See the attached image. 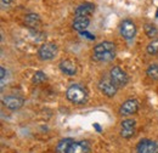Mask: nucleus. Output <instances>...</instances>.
<instances>
[{
    "mask_svg": "<svg viewBox=\"0 0 158 153\" xmlns=\"http://www.w3.org/2000/svg\"><path fill=\"white\" fill-rule=\"evenodd\" d=\"M93 57L98 62H110L116 57V45L111 41L99 43L93 50Z\"/></svg>",
    "mask_w": 158,
    "mask_h": 153,
    "instance_id": "nucleus-1",
    "label": "nucleus"
},
{
    "mask_svg": "<svg viewBox=\"0 0 158 153\" xmlns=\"http://www.w3.org/2000/svg\"><path fill=\"white\" fill-rule=\"evenodd\" d=\"M24 22L29 28H37L40 24V17L37 14H28L24 19Z\"/></svg>",
    "mask_w": 158,
    "mask_h": 153,
    "instance_id": "nucleus-16",
    "label": "nucleus"
},
{
    "mask_svg": "<svg viewBox=\"0 0 158 153\" xmlns=\"http://www.w3.org/2000/svg\"><path fill=\"white\" fill-rule=\"evenodd\" d=\"M2 103H4V106L7 107L9 110H11V111H17V110H20L21 107L23 106L24 100H23L22 97H20V96L9 95V96H6V97H4Z\"/></svg>",
    "mask_w": 158,
    "mask_h": 153,
    "instance_id": "nucleus-11",
    "label": "nucleus"
},
{
    "mask_svg": "<svg viewBox=\"0 0 158 153\" xmlns=\"http://www.w3.org/2000/svg\"><path fill=\"white\" fill-rule=\"evenodd\" d=\"M120 35L125 40H131L136 35V26L130 19H124L119 26Z\"/></svg>",
    "mask_w": 158,
    "mask_h": 153,
    "instance_id": "nucleus-5",
    "label": "nucleus"
},
{
    "mask_svg": "<svg viewBox=\"0 0 158 153\" xmlns=\"http://www.w3.org/2000/svg\"><path fill=\"white\" fill-rule=\"evenodd\" d=\"M57 54V45L54 43H45L38 50V56L43 61H49L56 56Z\"/></svg>",
    "mask_w": 158,
    "mask_h": 153,
    "instance_id": "nucleus-4",
    "label": "nucleus"
},
{
    "mask_svg": "<svg viewBox=\"0 0 158 153\" xmlns=\"http://www.w3.org/2000/svg\"><path fill=\"white\" fill-rule=\"evenodd\" d=\"M90 152V145L86 141H74L67 153H89Z\"/></svg>",
    "mask_w": 158,
    "mask_h": 153,
    "instance_id": "nucleus-13",
    "label": "nucleus"
},
{
    "mask_svg": "<svg viewBox=\"0 0 158 153\" xmlns=\"http://www.w3.org/2000/svg\"><path fill=\"white\" fill-rule=\"evenodd\" d=\"M95 11V5L93 2H83L78 5L74 10L76 17H86L89 19Z\"/></svg>",
    "mask_w": 158,
    "mask_h": 153,
    "instance_id": "nucleus-10",
    "label": "nucleus"
},
{
    "mask_svg": "<svg viewBox=\"0 0 158 153\" xmlns=\"http://www.w3.org/2000/svg\"><path fill=\"white\" fill-rule=\"evenodd\" d=\"M45 80H46V74H45L44 72H41V71L35 72L33 78H32V81H33L34 84H41V83L45 81Z\"/></svg>",
    "mask_w": 158,
    "mask_h": 153,
    "instance_id": "nucleus-20",
    "label": "nucleus"
},
{
    "mask_svg": "<svg viewBox=\"0 0 158 153\" xmlns=\"http://www.w3.org/2000/svg\"><path fill=\"white\" fill-rule=\"evenodd\" d=\"M146 51L148 55H152V56H156L158 55V38L152 39L147 46H146Z\"/></svg>",
    "mask_w": 158,
    "mask_h": 153,
    "instance_id": "nucleus-17",
    "label": "nucleus"
},
{
    "mask_svg": "<svg viewBox=\"0 0 158 153\" xmlns=\"http://www.w3.org/2000/svg\"><path fill=\"white\" fill-rule=\"evenodd\" d=\"M143 31H145V33H146V35L148 38H153L158 34L157 27L155 24H152V23H146L145 27H143Z\"/></svg>",
    "mask_w": 158,
    "mask_h": 153,
    "instance_id": "nucleus-19",
    "label": "nucleus"
},
{
    "mask_svg": "<svg viewBox=\"0 0 158 153\" xmlns=\"http://www.w3.org/2000/svg\"><path fill=\"white\" fill-rule=\"evenodd\" d=\"M73 142H74V140L71 139V137L61 140L59 143H57V146H56V151H57V153H67L68 148H69V146H71Z\"/></svg>",
    "mask_w": 158,
    "mask_h": 153,
    "instance_id": "nucleus-15",
    "label": "nucleus"
},
{
    "mask_svg": "<svg viewBox=\"0 0 158 153\" xmlns=\"http://www.w3.org/2000/svg\"><path fill=\"white\" fill-rule=\"evenodd\" d=\"M136 122L134 119H125L120 124V135L124 139H130L135 134Z\"/></svg>",
    "mask_w": 158,
    "mask_h": 153,
    "instance_id": "nucleus-8",
    "label": "nucleus"
},
{
    "mask_svg": "<svg viewBox=\"0 0 158 153\" xmlns=\"http://www.w3.org/2000/svg\"><path fill=\"white\" fill-rule=\"evenodd\" d=\"M146 74L150 76L152 80H158V63H152L147 67Z\"/></svg>",
    "mask_w": 158,
    "mask_h": 153,
    "instance_id": "nucleus-18",
    "label": "nucleus"
},
{
    "mask_svg": "<svg viewBox=\"0 0 158 153\" xmlns=\"http://www.w3.org/2000/svg\"><path fill=\"white\" fill-rule=\"evenodd\" d=\"M99 89L100 91L107 97H113L117 94V90H118V88L114 85V83L108 78H103L100 80Z\"/></svg>",
    "mask_w": 158,
    "mask_h": 153,
    "instance_id": "nucleus-7",
    "label": "nucleus"
},
{
    "mask_svg": "<svg viewBox=\"0 0 158 153\" xmlns=\"http://www.w3.org/2000/svg\"><path fill=\"white\" fill-rule=\"evenodd\" d=\"M89 24H90V19H86V17H76L74 21H73V23H72L73 28L76 31L80 32V33L84 32L89 27Z\"/></svg>",
    "mask_w": 158,
    "mask_h": 153,
    "instance_id": "nucleus-14",
    "label": "nucleus"
},
{
    "mask_svg": "<svg viewBox=\"0 0 158 153\" xmlns=\"http://www.w3.org/2000/svg\"><path fill=\"white\" fill-rule=\"evenodd\" d=\"M136 153H158V143L148 139L141 140L136 146Z\"/></svg>",
    "mask_w": 158,
    "mask_h": 153,
    "instance_id": "nucleus-9",
    "label": "nucleus"
},
{
    "mask_svg": "<svg viewBox=\"0 0 158 153\" xmlns=\"http://www.w3.org/2000/svg\"><path fill=\"white\" fill-rule=\"evenodd\" d=\"M0 72H1V89H4V84H5V76H6V73H5V68H4V67H1V68H0Z\"/></svg>",
    "mask_w": 158,
    "mask_h": 153,
    "instance_id": "nucleus-21",
    "label": "nucleus"
},
{
    "mask_svg": "<svg viewBox=\"0 0 158 153\" xmlns=\"http://www.w3.org/2000/svg\"><path fill=\"white\" fill-rule=\"evenodd\" d=\"M139 108H140V105H139L138 100L130 98V100H127L125 102H123V105L119 108V114L123 115V117L133 115L138 112Z\"/></svg>",
    "mask_w": 158,
    "mask_h": 153,
    "instance_id": "nucleus-6",
    "label": "nucleus"
},
{
    "mask_svg": "<svg viewBox=\"0 0 158 153\" xmlns=\"http://www.w3.org/2000/svg\"><path fill=\"white\" fill-rule=\"evenodd\" d=\"M1 1H2L4 4H10V2L12 1V0H1Z\"/></svg>",
    "mask_w": 158,
    "mask_h": 153,
    "instance_id": "nucleus-22",
    "label": "nucleus"
},
{
    "mask_svg": "<svg viewBox=\"0 0 158 153\" xmlns=\"http://www.w3.org/2000/svg\"><path fill=\"white\" fill-rule=\"evenodd\" d=\"M67 98L74 105H83L88 101V91L79 84H72L66 93Z\"/></svg>",
    "mask_w": 158,
    "mask_h": 153,
    "instance_id": "nucleus-2",
    "label": "nucleus"
},
{
    "mask_svg": "<svg viewBox=\"0 0 158 153\" xmlns=\"http://www.w3.org/2000/svg\"><path fill=\"white\" fill-rule=\"evenodd\" d=\"M110 79L114 83V85L117 88L125 86L128 84V81H129V76L125 73V71H123L118 66H114L113 68H111V71H110Z\"/></svg>",
    "mask_w": 158,
    "mask_h": 153,
    "instance_id": "nucleus-3",
    "label": "nucleus"
},
{
    "mask_svg": "<svg viewBox=\"0 0 158 153\" xmlns=\"http://www.w3.org/2000/svg\"><path fill=\"white\" fill-rule=\"evenodd\" d=\"M59 67L61 69V72L68 76H76V73H77V66L71 60H62L60 62Z\"/></svg>",
    "mask_w": 158,
    "mask_h": 153,
    "instance_id": "nucleus-12",
    "label": "nucleus"
}]
</instances>
